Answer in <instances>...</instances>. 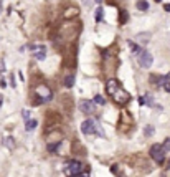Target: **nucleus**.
Returning <instances> with one entry per match:
<instances>
[{
	"mask_svg": "<svg viewBox=\"0 0 170 177\" xmlns=\"http://www.w3.org/2000/svg\"><path fill=\"white\" fill-rule=\"evenodd\" d=\"M127 22V12L122 10V18H121V23H125Z\"/></svg>",
	"mask_w": 170,
	"mask_h": 177,
	"instance_id": "nucleus-22",
	"label": "nucleus"
},
{
	"mask_svg": "<svg viewBox=\"0 0 170 177\" xmlns=\"http://www.w3.org/2000/svg\"><path fill=\"white\" fill-rule=\"evenodd\" d=\"M103 18H104V12H103V8L101 7H98L96 8V22H103Z\"/></svg>",
	"mask_w": 170,
	"mask_h": 177,
	"instance_id": "nucleus-14",
	"label": "nucleus"
},
{
	"mask_svg": "<svg viewBox=\"0 0 170 177\" xmlns=\"http://www.w3.org/2000/svg\"><path fill=\"white\" fill-rule=\"evenodd\" d=\"M162 88H164L167 93H170V81H167V80H165V81H164V86H162Z\"/></svg>",
	"mask_w": 170,
	"mask_h": 177,
	"instance_id": "nucleus-20",
	"label": "nucleus"
},
{
	"mask_svg": "<svg viewBox=\"0 0 170 177\" xmlns=\"http://www.w3.org/2000/svg\"><path fill=\"white\" fill-rule=\"evenodd\" d=\"M79 109L84 114H91V113H94V109H96V106H94V101H88V99H83V101L79 103Z\"/></svg>",
	"mask_w": 170,
	"mask_h": 177,
	"instance_id": "nucleus-7",
	"label": "nucleus"
},
{
	"mask_svg": "<svg viewBox=\"0 0 170 177\" xmlns=\"http://www.w3.org/2000/svg\"><path fill=\"white\" fill-rule=\"evenodd\" d=\"M144 132H145V136H152L154 134V127L152 126H147V127L144 129Z\"/></svg>",
	"mask_w": 170,
	"mask_h": 177,
	"instance_id": "nucleus-18",
	"label": "nucleus"
},
{
	"mask_svg": "<svg viewBox=\"0 0 170 177\" xmlns=\"http://www.w3.org/2000/svg\"><path fill=\"white\" fill-rule=\"evenodd\" d=\"M0 13H2V3H0Z\"/></svg>",
	"mask_w": 170,
	"mask_h": 177,
	"instance_id": "nucleus-27",
	"label": "nucleus"
},
{
	"mask_svg": "<svg viewBox=\"0 0 170 177\" xmlns=\"http://www.w3.org/2000/svg\"><path fill=\"white\" fill-rule=\"evenodd\" d=\"M73 84H74V75H68L65 78V86L66 88H73Z\"/></svg>",
	"mask_w": 170,
	"mask_h": 177,
	"instance_id": "nucleus-12",
	"label": "nucleus"
},
{
	"mask_svg": "<svg viewBox=\"0 0 170 177\" xmlns=\"http://www.w3.org/2000/svg\"><path fill=\"white\" fill-rule=\"evenodd\" d=\"M164 8H165V12H170V3H165Z\"/></svg>",
	"mask_w": 170,
	"mask_h": 177,
	"instance_id": "nucleus-26",
	"label": "nucleus"
},
{
	"mask_svg": "<svg viewBox=\"0 0 170 177\" xmlns=\"http://www.w3.org/2000/svg\"><path fill=\"white\" fill-rule=\"evenodd\" d=\"M7 146L10 147V149H13V141H12V137H7Z\"/></svg>",
	"mask_w": 170,
	"mask_h": 177,
	"instance_id": "nucleus-23",
	"label": "nucleus"
},
{
	"mask_svg": "<svg viewBox=\"0 0 170 177\" xmlns=\"http://www.w3.org/2000/svg\"><path fill=\"white\" fill-rule=\"evenodd\" d=\"M149 38H150L149 33H140V35L135 37V40H137V41H145V43H147V41H149Z\"/></svg>",
	"mask_w": 170,
	"mask_h": 177,
	"instance_id": "nucleus-15",
	"label": "nucleus"
},
{
	"mask_svg": "<svg viewBox=\"0 0 170 177\" xmlns=\"http://www.w3.org/2000/svg\"><path fill=\"white\" fill-rule=\"evenodd\" d=\"M22 116L25 118V121H27V119H30V111H28V109H23V111H22Z\"/></svg>",
	"mask_w": 170,
	"mask_h": 177,
	"instance_id": "nucleus-21",
	"label": "nucleus"
},
{
	"mask_svg": "<svg viewBox=\"0 0 170 177\" xmlns=\"http://www.w3.org/2000/svg\"><path fill=\"white\" fill-rule=\"evenodd\" d=\"M127 43H129V48H130V50H132V51H134V53H135V55H139V53H140V51H142V50H140V48H139V45H137V43H134L132 40H129Z\"/></svg>",
	"mask_w": 170,
	"mask_h": 177,
	"instance_id": "nucleus-13",
	"label": "nucleus"
},
{
	"mask_svg": "<svg viewBox=\"0 0 170 177\" xmlns=\"http://www.w3.org/2000/svg\"><path fill=\"white\" fill-rule=\"evenodd\" d=\"M96 3H101V0H96Z\"/></svg>",
	"mask_w": 170,
	"mask_h": 177,
	"instance_id": "nucleus-28",
	"label": "nucleus"
},
{
	"mask_svg": "<svg viewBox=\"0 0 170 177\" xmlns=\"http://www.w3.org/2000/svg\"><path fill=\"white\" fill-rule=\"evenodd\" d=\"M155 2H162V0H155Z\"/></svg>",
	"mask_w": 170,
	"mask_h": 177,
	"instance_id": "nucleus-30",
	"label": "nucleus"
},
{
	"mask_svg": "<svg viewBox=\"0 0 170 177\" xmlns=\"http://www.w3.org/2000/svg\"><path fill=\"white\" fill-rule=\"evenodd\" d=\"M38 126V121L36 119H27V123H25V131H33Z\"/></svg>",
	"mask_w": 170,
	"mask_h": 177,
	"instance_id": "nucleus-9",
	"label": "nucleus"
},
{
	"mask_svg": "<svg viewBox=\"0 0 170 177\" xmlns=\"http://www.w3.org/2000/svg\"><path fill=\"white\" fill-rule=\"evenodd\" d=\"M36 93L40 94V98H41V103H46V101H50L51 99V89L48 88V86H45V84H41V86H38L36 88Z\"/></svg>",
	"mask_w": 170,
	"mask_h": 177,
	"instance_id": "nucleus-6",
	"label": "nucleus"
},
{
	"mask_svg": "<svg viewBox=\"0 0 170 177\" xmlns=\"http://www.w3.org/2000/svg\"><path fill=\"white\" fill-rule=\"evenodd\" d=\"M10 84L15 88V84H17V83H15V75H10Z\"/></svg>",
	"mask_w": 170,
	"mask_h": 177,
	"instance_id": "nucleus-24",
	"label": "nucleus"
},
{
	"mask_svg": "<svg viewBox=\"0 0 170 177\" xmlns=\"http://www.w3.org/2000/svg\"><path fill=\"white\" fill-rule=\"evenodd\" d=\"M113 99H114V101L117 103V104H125V103H127L129 99H130V96H129L127 91H124L122 88H119L117 91L113 94Z\"/></svg>",
	"mask_w": 170,
	"mask_h": 177,
	"instance_id": "nucleus-5",
	"label": "nucleus"
},
{
	"mask_svg": "<svg viewBox=\"0 0 170 177\" xmlns=\"http://www.w3.org/2000/svg\"><path fill=\"white\" fill-rule=\"evenodd\" d=\"M167 167H168V169H170V161H168V166H167Z\"/></svg>",
	"mask_w": 170,
	"mask_h": 177,
	"instance_id": "nucleus-29",
	"label": "nucleus"
},
{
	"mask_svg": "<svg viewBox=\"0 0 170 177\" xmlns=\"http://www.w3.org/2000/svg\"><path fill=\"white\" fill-rule=\"evenodd\" d=\"M81 132L83 134H98L101 137H104V131L101 129L99 123L94 121V119H86V121L81 124Z\"/></svg>",
	"mask_w": 170,
	"mask_h": 177,
	"instance_id": "nucleus-1",
	"label": "nucleus"
},
{
	"mask_svg": "<svg viewBox=\"0 0 170 177\" xmlns=\"http://www.w3.org/2000/svg\"><path fill=\"white\" fill-rule=\"evenodd\" d=\"M0 86H2V88H5V86H7V81H5V80H0Z\"/></svg>",
	"mask_w": 170,
	"mask_h": 177,
	"instance_id": "nucleus-25",
	"label": "nucleus"
},
{
	"mask_svg": "<svg viewBox=\"0 0 170 177\" xmlns=\"http://www.w3.org/2000/svg\"><path fill=\"white\" fill-rule=\"evenodd\" d=\"M94 103H96V104H101V106H103V104L106 103V99L101 96V94H96V96H94Z\"/></svg>",
	"mask_w": 170,
	"mask_h": 177,
	"instance_id": "nucleus-16",
	"label": "nucleus"
},
{
	"mask_svg": "<svg viewBox=\"0 0 170 177\" xmlns=\"http://www.w3.org/2000/svg\"><path fill=\"white\" fill-rule=\"evenodd\" d=\"M137 8L140 12H147L149 10V2H147V0H139V2H137Z\"/></svg>",
	"mask_w": 170,
	"mask_h": 177,
	"instance_id": "nucleus-11",
	"label": "nucleus"
},
{
	"mask_svg": "<svg viewBox=\"0 0 170 177\" xmlns=\"http://www.w3.org/2000/svg\"><path fill=\"white\" fill-rule=\"evenodd\" d=\"M137 60H139V65L142 66V68H150V66H152V61H154V56L150 55L149 51L142 50V51L139 53Z\"/></svg>",
	"mask_w": 170,
	"mask_h": 177,
	"instance_id": "nucleus-3",
	"label": "nucleus"
},
{
	"mask_svg": "<svg viewBox=\"0 0 170 177\" xmlns=\"http://www.w3.org/2000/svg\"><path fill=\"white\" fill-rule=\"evenodd\" d=\"M83 171V162L79 161H70L66 166V175H78Z\"/></svg>",
	"mask_w": 170,
	"mask_h": 177,
	"instance_id": "nucleus-4",
	"label": "nucleus"
},
{
	"mask_svg": "<svg viewBox=\"0 0 170 177\" xmlns=\"http://www.w3.org/2000/svg\"><path fill=\"white\" fill-rule=\"evenodd\" d=\"M84 177H86V175H84Z\"/></svg>",
	"mask_w": 170,
	"mask_h": 177,
	"instance_id": "nucleus-31",
	"label": "nucleus"
},
{
	"mask_svg": "<svg viewBox=\"0 0 170 177\" xmlns=\"http://www.w3.org/2000/svg\"><path fill=\"white\" fill-rule=\"evenodd\" d=\"M35 58H36V60H41V61L46 58V48H45V46H41V48L36 51V53H35Z\"/></svg>",
	"mask_w": 170,
	"mask_h": 177,
	"instance_id": "nucleus-10",
	"label": "nucleus"
},
{
	"mask_svg": "<svg viewBox=\"0 0 170 177\" xmlns=\"http://www.w3.org/2000/svg\"><path fill=\"white\" fill-rule=\"evenodd\" d=\"M144 99H145V103H147L149 106H154V101H152V96H150V94H145Z\"/></svg>",
	"mask_w": 170,
	"mask_h": 177,
	"instance_id": "nucleus-19",
	"label": "nucleus"
},
{
	"mask_svg": "<svg viewBox=\"0 0 170 177\" xmlns=\"http://www.w3.org/2000/svg\"><path fill=\"white\" fill-rule=\"evenodd\" d=\"M119 89V83L117 80H109L108 83H106V91H108L109 96H113V94Z\"/></svg>",
	"mask_w": 170,
	"mask_h": 177,
	"instance_id": "nucleus-8",
	"label": "nucleus"
},
{
	"mask_svg": "<svg viewBox=\"0 0 170 177\" xmlns=\"http://www.w3.org/2000/svg\"><path fill=\"white\" fill-rule=\"evenodd\" d=\"M150 157H152L155 162L162 164V162L165 161V149H164V146L154 144L152 147H150Z\"/></svg>",
	"mask_w": 170,
	"mask_h": 177,
	"instance_id": "nucleus-2",
	"label": "nucleus"
},
{
	"mask_svg": "<svg viewBox=\"0 0 170 177\" xmlns=\"http://www.w3.org/2000/svg\"><path fill=\"white\" fill-rule=\"evenodd\" d=\"M164 149H165V152H170V137H167V139L164 141Z\"/></svg>",
	"mask_w": 170,
	"mask_h": 177,
	"instance_id": "nucleus-17",
	"label": "nucleus"
}]
</instances>
